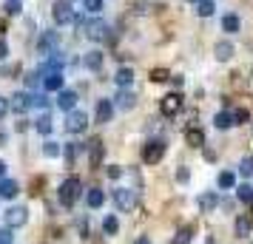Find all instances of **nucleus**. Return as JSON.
<instances>
[{
  "instance_id": "nucleus-21",
  "label": "nucleus",
  "mask_w": 253,
  "mask_h": 244,
  "mask_svg": "<svg viewBox=\"0 0 253 244\" xmlns=\"http://www.w3.org/2000/svg\"><path fill=\"white\" fill-rule=\"evenodd\" d=\"M20 193V185L14 179H0V199H14Z\"/></svg>"
},
{
  "instance_id": "nucleus-13",
  "label": "nucleus",
  "mask_w": 253,
  "mask_h": 244,
  "mask_svg": "<svg viewBox=\"0 0 253 244\" xmlns=\"http://www.w3.org/2000/svg\"><path fill=\"white\" fill-rule=\"evenodd\" d=\"M117 108L120 111H131V108H137V94H131L128 88H120L117 91Z\"/></svg>"
},
{
  "instance_id": "nucleus-8",
  "label": "nucleus",
  "mask_w": 253,
  "mask_h": 244,
  "mask_svg": "<svg viewBox=\"0 0 253 244\" xmlns=\"http://www.w3.org/2000/svg\"><path fill=\"white\" fill-rule=\"evenodd\" d=\"M85 128H88V114H85V111H77V108H74V111L66 114V131H69V134H83Z\"/></svg>"
},
{
  "instance_id": "nucleus-31",
  "label": "nucleus",
  "mask_w": 253,
  "mask_h": 244,
  "mask_svg": "<svg viewBox=\"0 0 253 244\" xmlns=\"http://www.w3.org/2000/svg\"><path fill=\"white\" fill-rule=\"evenodd\" d=\"M230 116H233V125H248L251 122V111L248 108H233Z\"/></svg>"
},
{
  "instance_id": "nucleus-51",
  "label": "nucleus",
  "mask_w": 253,
  "mask_h": 244,
  "mask_svg": "<svg viewBox=\"0 0 253 244\" xmlns=\"http://www.w3.org/2000/svg\"><path fill=\"white\" fill-rule=\"evenodd\" d=\"M191 3H196V0H191Z\"/></svg>"
},
{
  "instance_id": "nucleus-6",
  "label": "nucleus",
  "mask_w": 253,
  "mask_h": 244,
  "mask_svg": "<svg viewBox=\"0 0 253 244\" xmlns=\"http://www.w3.org/2000/svg\"><path fill=\"white\" fill-rule=\"evenodd\" d=\"M165 156V139H151L142 148V162L145 165H160Z\"/></svg>"
},
{
  "instance_id": "nucleus-34",
  "label": "nucleus",
  "mask_w": 253,
  "mask_h": 244,
  "mask_svg": "<svg viewBox=\"0 0 253 244\" xmlns=\"http://www.w3.org/2000/svg\"><path fill=\"white\" fill-rule=\"evenodd\" d=\"M23 9V3L20 0H3V14H9V17H17Z\"/></svg>"
},
{
  "instance_id": "nucleus-29",
  "label": "nucleus",
  "mask_w": 253,
  "mask_h": 244,
  "mask_svg": "<svg viewBox=\"0 0 253 244\" xmlns=\"http://www.w3.org/2000/svg\"><path fill=\"white\" fill-rule=\"evenodd\" d=\"M213 12H216V3L213 0H196V14L199 17H211Z\"/></svg>"
},
{
  "instance_id": "nucleus-5",
  "label": "nucleus",
  "mask_w": 253,
  "mask_h": 244,
  "mask_svg": "<svg viewBox=\"0 0 253 244\" xmlns=\"http://www.w3.org/2000/svg\"><path fill=\"white\" fill-rule=\"evenodd\" d=\"M85 37L91 43H105V40H111V26L97 17V20H91V23L85 26Z\"/></svg>"
},
{
  "instance_id": "nucleus-30",
  "label": "nucleus",
  "mask_w": 253,
  "mask_h": 244,
  "mask_svg": "<svg viewBox=\"0 0 253 244\" xmlns=\"http://www.w3.org/2000/svg\"><path fill=\"white\" fill-rule=\"evenodd\" d=\"M213 125H216L219 131H228L230 125H233V116H230V111H219V114L213 116Z\"/></svg>"
},
{
  "instance_id": "nucleus-39",
  "label": "nucleus",
  "mask_w": 253,
  "mask_h": 244,
  "mask_svg": "<svg viewBox=\"0 0 253 244\" xmlns=\"http://www.w3.org/2000/svg\"><path fill=\"white\" fill-rule=\"evenodd\" d=\"M83 6H85V12L88 14H100L103 12V0H83Z\"/></svg>"
},
{
  "instance_id": "nucleus-27",
  "label": "nucleus",
  "mask_w": 253,
  "mask_h": 244,
  "mask_svg": "<svg viewBox=\"0 0 253 244\" xmlns=\"http://www.w3.org/2000/svg\"><path fill=\"white\" fill-rule=\"evenodd\" d=\"M191 239H194V227H191V224H185V227L176 230V236L171 239V244H191Z\"/></svg>"
},
{
  "instance_id": "nucleus-47",
  "label": "nucleus",
  "mask_w": 253,
  "mask_h": 244,
  "mask_svg": "<svg viewBox=\"0 0 253 244\" xmlns=\"http://www.w3.org/2000/svg\"><path fill=\"white\" fill-rule=\"evenodd\" d=\"M3 174H6V162L0 159V179H3Z\"/></svg>"
},
{
  "instance_id": "nucleus-48",
  "label": "nucleus",
  "mask_w": 253,
  "mask_h": 244,
  "mask_svg": "<svg viewBox=\"0 0 253 244\" xmlns=\"http://www.w3.org/2000/svg\"><path fill=\"white\" fill-rule=\"evenodd\" d=\"M3 145H6V134H3V131H0V148H3Z\"/></svg>"
},
{
  "instance_id": "nucleus-16",
  "label": "nucleus",
  "mask_w": 253,
  "mask_h": 244,
  "mask_svg": "<svg viewBox=\"0 0 253 244\" xmlns=\"http://www.w3.org/2000/svg\"><path fill=\"white\" fill-rule=\"evenodd\" d=\"M185 145H191V148H202V145H205V131L199 128V125H191V128L185 131Z\"/></svg>"
},
{
  "instance_id": "nucleus-33",
  "label": "nucleus",
  "mask_w": 253,
  "mask_h": 244,
  "mask_svg": "<svg viewBox=\"0 0 253 244\" xmlns=\"http://www.w3.org/2000/svg\"><path fill=\"white\" fill-rule=\"evenodd\" d=\"M103 233L105 236H117V233H120V221H117V216H105L103 219Z\"/></svg>"
},
{
  "instance_id": "nucleus-19",
  "label": "nucleus",
  "mask_w": 253,
  "mask_h": 244,
  "mask_svg": "<svg viewBox=\"0 0 253 244\" xmlns=\"http://www.w3.org/2000/svg\"><path fill=\"white\" fill-rule=\"evenodd\" d=\"M57 94H60V97H57V105H60V108H63L66 114H69V111H74V105H77V100H80V97H77V91L63 88V91H57Z\"/></svg>"
},
{
  "instance_id": "nucleus-17",
  "label": "nucleus",
  "mask_w": 253,
  "mask_h": 244,
  "mask_svg": "<svg viewBox=\"0 0 253 244\" xmlns=\"http://www.w3.org/2000/svg\"><path fill=\"white\" fill-rule=\"evenodd\" d=\"M63 71H48V74H43V88L46 91H63Z\"/></svg>"
},
{
  "instance_id": "nucleus-38",
  "label": "nucleus",
  "mask_w": 253,
  "mask_h": 244,
  "mask_svg": "<svg viewBox=\"0 0 253 244\" xmlns=\"http://www.w3.org/2000/svg\"><path fill=\"white\" fill-rule=\"evenodd\" d=\"M151 80H154V82H168V80H171V71H168V69H154V71H151Z\"/></svg>"
},
{
  "instance_id": "nucleus-46",
  "label": "nucleus",
  "mask_w": 253,
  "mask_h": 244,
  "mask_svg": "<svg viewBox=\"0 0 253 244\" xmlns=\"http://www.w3.org/2000/svg\"><path fill=\"white\" fill-rule=\"evenodd\" d=\"M134 244H151V239H148V236H139V239H137Z\"/></svg>"
},
{
  "instance_id": "nucleus-9",
  "label": "nucleus",
  "mask_w": 253,
  "mask_h": 244,
  "mask_svg": "<svg viewBox=\"0 0 253 244\" xmlns=\"http://www.w3.org/2000/svg\"><path fill=\"white\" fill-rule=\"evenodd\" d=\"M29 108H32V94L29 91H17L9 97V111H14L17 116H23Z\"/></svg>"
},
{
  "instance_id": "nucleus-18",
  "label": "nucleus",
  "mask_w": 253,
  "mask_h": 244,
  "mask_svg": "<svg viewBox=\"0 0 253 244\" xmlns=\"http://www.w3.org/2000/svg\"><path fill=\"white\" fill-rule=\"evenodd\" d=\"M103 60H105L103 51H100V48H91V51L83 57V66H85L88 71H100V69H103Z\"/></svg>"
},
{
  "instance_id": "nucleus-35",
  "label": "nucleus",
  "mask_w": 253,
  "mask_h": 244,
  "mask_svg": "<svg viewBox=\"0 0 253 244\" xmlns=\"http://www.w3.org/2000/svg\"><path fill=\"white\" fill-rule=\"evenodd\" d=\"M236 196H239V202H245V205H253V185H239L236 187Z\"/></svg>"
},
{
  "instance_id": "nucleus-10",
  "label": "nucleus",
  "mask_w": 253,
  "mask_h": 244,
  "mask_svg": "<svg viewBox=\"0 0 253 244\" xmlns=\"http://www.w3.org/2000/svg\"><path fill=\"white\" fill-rule=\"evenodd\" d=\"M57 40H60V35L57 32H43L40 35V40H37V54H51V51H57Z\"/></svg>"
},
{
  "instance_id": "nucleus-32",
  "label": "nucleus",
  "mask_w": 253,
  "mask_h": 244,
  "mask_svg": "<svg viewBox=\"0 0 253 244\" xmlns=\"http://www.w3.org/2000/svg\"><path fill=\"white\" fill-rule=\"evenodd\" d=\"M63 153V148H60V142L54 139H46L43 142V156H48V159H54V156H60Z\"/></svg>"
},
{
  "instance_id": "nucleus-20",
  "label": "nucleus",
  "mask_w": 253,
  "mask_h": 244,
  "mask_svg": "<svg viewBox=\"0 0 253 244\" xmlns=\"http://www.w3.org/2000/svg\"><path fill=\"white\" fill-rule=\"evenodd\" d=\"M85 148H88V159H91V168H97V165L103 162V139H91V142H85Z\"/></svg>"
},
{
  "instance_id": "nucleus-12",
  "label": "nucleus",
  "mask_w": 253,
  "mask_h": 244,
  "mask_svg": "<svg viewBox=\"0 0 253 244\" xmlns=\"http://www.w3.org/2000/svg\"><path fill=\"white\" fill-rule=\"evenodd\" d=\"M233 54H236V48H233L230 40H219L216 46H213V57H216V63H230Z\"/></svg>"
},
{
  "instance_id": "nucleus-15",
  "label": "nucleus",
  "mask_w": 253,
  "mask_h": 244,
  "mask_svg": "<svg viewBox=\"0 0 253 244\" xmlns=\"http://www.w3.org/2000/svg\"><path fill=\"white\" fill-rule=\"evenodd\" d=\"M114 85L117 88H131L134 85V71L128 69V66H120L114 71Z\"/></svg>"
},
{
  "instance_id": "nucleus-22",
  "label": "nucleus",
  "mask_w": 253,
  "mask_h": 244,
  "mask_svg": "<svg viewBox=\"0 0 253 244\" xmlns=\"http://www.w3.org/2000/svg\"><path fill=\"white\" fill-rule=\"evenodd\" d=\"M103 202H105V193L100 190V187H91V190H85V205H88L91 210L103 208Z\"/></svg>"
},
{
  "instance_id": "nucleus-24",
  "label": "nucleus",
  "mask_w": 253,
  "mask_h": 244,
  "mask_svg": "<svg viewBox=\"0 0 253 244\" xmlns=\"http://www.w3.org/2000/svg\"><path fill=\"white\" fill-rule=\"evenodd\" d=\"M216 185H219V190H233L236 187V174L233 171H222L216 176Z\"/></svg>"
},
{
  "instance_id": "nucleus-23",
  "label": "nucleus",
  "mask_w": 253,
  "mask_h": 244,
  "mask_svg": "<svg viewBox=\"0 0 253 244\" xmlns=\"http://www.w3.org/2000/svg\"><path fill=\"white\" fill-rule=\"evenodd\" d=\"M242 29V20H239V14H225V17H222V32H228V35H236V32H239Z\"/></svg>"
},
{
  "instance_id": "nucleus-14",
  "label": "nucleus",
  "mask_w": 253,
  "mask_h": 244,
  "mask_svg": "<svg viewBox=\"0 0 253 244\" xmlns=\"http://www.w3.org/2000/svg\"><path fill=\"white\" fill-rule=\"evenodd\" d=\"M196 205H199V213H213L219 208V196L213 190H208V193H202V196L196 199Z\"/></svg>"
},
{
  "instance_id": "nucleus-36",
  "label": "nucleus",
  "mask_w": 253,
  "mask_h": 244,
  "mask_svg": "<svg viewBox=\"0 0 253 244\" xmlns=\"http://www.w3.org/2000/svg\"><path fill=\"white\" fill-rule=\"evenodd\" d=\"M23 82H26V88H37L43 82V74L40 71H29V74H23Z\"/></svg>"
},
{
  "instance_id": "nucleus-44",
  "label": "nucleus",
  "mask_w": 253,
  "mask_h": 244,
  "mask_svg": "<svg viewBox=\"0 0 253 244\" xmlns=\"http://www.w3.org/2000/svg\"><path fill=\"white\" fill-rule=\"evenodd\" d=\"M6 57H9V43L0 37V60H6Z\"/></svg>"
},
{
  "instance_id": "nucleus-37",
  "label": "nucleus",
  "mask_w": 253,
  "mask_h": 244,
  "mask_svg": "<svg viewBox=\"0 0 253 244\" xmlns=\"http://www.w3.org/2000/svg\"><path fill=\"white\" fill-rule=\"evenodd\" d=\"M239 176H245V179L253 176V156H245V159L239 162Z\"/></svg>"
},
{
  "instance_id": "nucleus-45",
  "label": "nucleus",
  "mask_w": 253,
  "mask_h": 244,
  "mask_svg": "<svg viewBox=\"0 0 253 244\" xmlns=\"http://www.w3.org/2000/svg\"><path fill=\"white\" fill-rule=\"evenodd\" d=\"M6 114H9V100H3V97H0V119H3Z\"/></svg>"
},
{
  "instance_id": "nucleus-7",
  "label": "nucleus",
  "mask_w": 253,
  "mask_h": 244,
  "mask_svg": "<svg viewBox=\"0 0 253 244\" xmlns=\"http://www.w3.org/2000/svg\"><path fill=\"white\" fill-rule=\"evenodd\" d=\"M182 105H185L182 94L171 91V94H165V97L160 100V111H162V116H176L179 111H182Z\"/></svg>"
},
{
  "instance_id": "nucleus-41",
  "label": "nucleus",
  "mask_w": 253,
  "mask_h": 244,
  "mask_svg": "<svg viewBox=\"0 0 253 244\" xmlns=\"http://www.w3.org/2000/svg\"><path fill=\"white\" fill-rule=\"evenodd\" d=\"M12 242H14L12 227H0V244H12Z\"/></svg>"
},
{
  "instance_id": "nucleus-43",
  "label": "nucleus",
  "mask_w": 253,
  "mask_h": 244,
  "mask_svg": "<svg viewBox=\"0 0 253 244\" xmlns=\"http://www.w3.org/2000/svg\"><path fill=\"white\" fill-rule=\"evenodd\" d=\"M120 176H123V168L111 165V168H108V179H120Z\"/></svg>"
},
{
  "instance_id": "nucleus-11",
  "label": "nucleus",
  "mask_w": 253,
  "mask_h": 244,
  "mask_svg": "<svg viewBox=\"0 0 253 244\" xmlns=\"http://www.w3.org/2000/svg\"><path fill=\"white\" fill-rule=\"evenodd\" d=\"M111 116H114V103L111 100H97V108H94V122H111Z\"/></svg>"
},
{
  "instance_id": "nucleus-28",
  "label": "nucleus",
  "mask_w": 253,
  "mask_h": 244,
  "mask_svg": "<svg viewBox=\"0 0 253 244\" xmlns=\"http://www.w3.org/2000/svg\"><path fill=\"white\" fill-rule=\"evenodd\" d=\"M251 233H253L251 219H248V216H236V236H239V239H248Z\"/></svg>"
},
{
  "instance_id": "nucleus-4",
  "label": "nucleus",
  "mask_w": 253,
  "mask_h": 244,
  "mask_svg": "<svg viewBox=\"0 0 253 244\" xmlns=\"http://www.w3.org/2000/svg\"><path fill=\"white\" fill-rule=\"evenodd\" d=\"M26 221H29V208H23V205H12V208L3 213V224L12 227V230L23 227Z\"/></svg>"
},
{
  "instance_id": "nucleus-26",
  "label": "nucleus",
  "mask_w": 253,
  "mask_h": 244,
  "mask_svg": "<svg viewBox=\"0 0 253 244\" xmlns=\"http://www.w3.org/2000/svg\"><path fill=\"white\" fill-rule=\"evenodd\" d=\"M83 148H85V145H80V142H66V145H63V156H66V162H74V159H77V156H80V151Z\"/></svg>"
},
{
  "instance_id": "nucleus-52",
  "label": "nucleus",
  "mask_w": 253,
  "mask_h": 244,
  "mask_svg": "<svg viewBox=\"0 0 253 244\" xmlns=\"http://www.w3.org/2000/svg\"><path fill=\"white\" fill-rule=\"evenodd\" d=\"M71 3H74V0H71Z\"/></svg>"
},
{
  "instance_id": "nucleus-49",
  "label": "nucleus",
  "mask_w": 253,
  "mask_h": 244,
  "mask_svg": "<svg viewBox=\"0 0 253 244\" xmlns=\"http://www.w3.org/2000/svg\"><path fill=\"white\" fill-rule=\"evenodd\" d=\"M248 219H251V224H253V210H251V216H248Z\"/></svg>"
},
{
  "instance_id": "nucleus-25",
  "label": "nucleus",
  "mask_w": 253,
  "mask_h": 244,
  "mask_svg": "<svg viewBox=\"0 0 253 244\" xmlns=\"http://www.w3.org/2000/svg\"><path fill=\"white\" fill-rule=\"evenodd\" d=\"M35 128L43 134V137H48L51 131H54V119H51V114H40L37 116V122H35Z\"/></svg>"
},
{
  "instance_id": "nucleus-2",
  "label": "nucleus",
  "mask_w": 253,
  "mask_h": 244,
  "mask_svg": "<svg viewBox=\"0 0 253 244\" xmlns=\"http://www.w3.org/2000/svg\"><path fill=\"white\" fill-rule=\"evenodd\" d=\"M114 208L120 213H134L139 208V193L134 187H117L114 190Z\"/></svg>"
},
{
  "instance_id": "nucleus-1",
  "label": "nucleus",
  "mask_w": 253,
  "mask_h": 244,
  "mask_svg": "<svg viewBox=\"0 0 253 244\" xmlns=\"http://www.w3.org/2000/svg\"><path fill=\"white\" fill-rule=\"evenodd\" d=\"M80 193H83L80 176H69V179H63V185L57 187V202H60V205H63L66 210H71L74 205H77Z\"/></svg>"
},
{
  "instance_id": "nucleus-42",
  "label": "nucleus",
  "mask_w": 253,
  "mask_h": 244,
  "mask_svg": "<svg viewBox=\"0 0 253 244\" xmlns=\"http://www.w3.org/2000/svg\"><path fill=\"white\" fill-rule=\"evenodd\" d=\"M176 182H179V185L191 182V171H188V168H179V171H176Z\"/></svg>"
},
{
  "instance_id": "nucleus-3",
  "label": "nucleus",
  "mask_w": 253,
  "mask_h": 244,
  "mask_svg": "<svg viewBox=\"0 0 253 244\" xmlns=\"http://www.w3.org/2000/svg\"><path fill=\"white\" fill-rule=\"evenodd\" d=\"M51 17L57 26H69L74 23V9H71V0H54L51 3Z\"/></svg>"
},
{
  "instance_id": "nucleus-40",
  "label": "nucleus",
  "mask_w": 253,
  "mask_h": 244,
  "mask_svg": "<svg viewBox=\"0 0 253 244\" xmlns=\"http://www.w3.org/2000/svg\"><path fill=\"white\" fill-rule=\"evenodd\" d=\"M32 108H48V97L46 94H32Z\"/></svg>"
},
{
  "instance_id": "nucleus-50",
  "label": "nucleus",
  "mask_w": 253,
  "mask_h": 244,
  "mask_svg": "<svg viewBox=\"0 0 253 244\" xmlns=\"http://www.w3.org/2000/svg\"><path fill=\"white\" fill-rule=\"evenodd\" d=\"M94 244H103V242H100V239H97V242H94Z\"/></svg>"
}]
</instances>
